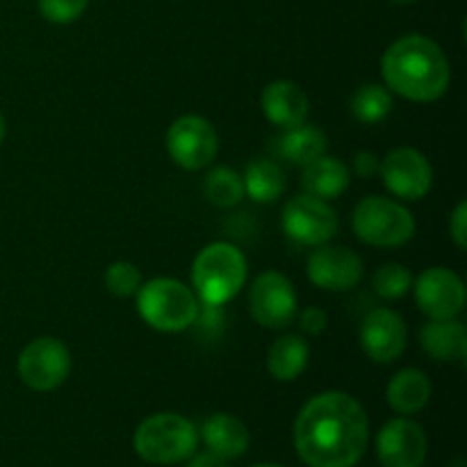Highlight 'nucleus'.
Listing matches in <instances>:
<instances>
[{
	"mask_svg": "<svg viewBox=\"0 0 467 467\" xmlns=\"http://www.w3.org/2000/svg\"><path fill=\"white\" fill-rule=\"evenodd\" d=\"M360 347L374 363L388 365L400 358L409 342L404 317L390 308H374L360 322Z\"/></svg>",
	"mask_w": 467,
	"mask_h": 467,
	"instance_id": "nucleus-13",
	"label": "nucleus"
},
{
	"mask_svg": "<svg viewBox=\"0 0 467 467\" xmlns=\"http://www.w3.org/2000/svg\"><path fill=\"white\" fill-rule=\"evenodd\" d=\"M351 182V171L342 160L333 155H319L313 162L304 164L301 171V187L306 194L317 196L322 201H333L347 192Z\"/></svg>",
	"mask_w": 467,
	"mask_h": 467,
	"instance_id": "nucleus-17",
	"label": "nucleus"
},
{
	"mask_svg": "<svg viewBox=\"0 0 467 467\" xmlns=\"http://www.w3.org/2000/svg\"><path fill=\"white\" fill-rule=\"evenodd\" d=\"M244 196L258 201V203H274L285 192V173L274 160L255 158L246 164L244 176Z\"/></svg>",
	"mask_w": 467,
	"mask_h": 467,
	"instance_id": "nucleus-23",
	"label": "nucleus"
},
{
	"mask_svg": "<svg viewBox=\"0 0 467 467\" xmlns=\"http://www.w3.org/2000/svg\"><path fill=\"white\" fill-rule=\"evenodd\" d=\"M392 3H401V5H406V3H415V0H392Z\"/></svg>",
	"mask_w": 467,
	"mask_h": 467,
	"instance_id": "nucleus-35",
	"label": "nucleus"
},
{
	"mask_svg": "<svg viewBox=\"0 0 467 467\" xmlns=\"http://www.w3.org/2000/svg\"><path fill=\"white\" fill-rule=\"evenodd\" d=\"M427 450V433L413 420H390L379 431L377 456L383 467H422Z\"/></svg>",
	"mask_w": 467,
	"mask_h": 467,
	"instance_id": "nucleus-14",
	"label": "nucleus"
},
{
	"mask_svg": "<svg viewBox=\"0 0 467 467\" xmlns=\"http://www.w3.org/2000/svg\"><path fill=\"white\" fill-rule=\"evenodd\" d=\"M203 194L217 208H235L244 199V182L235 169L214 167L203 181Z\"/></svg>",
	"mask_w": 467,
	"mask_h": 467,
	"instance_id": "nucleus-25",
	"label": "nucleus"
},
{
	"mask_svg": "<svg viewBox=\"0 0 467 467\" xmlns=\"http://www.w3.org/2000/svg\"><path fill=\"white\" fill-rule=\"evenodd\" d=\"M105 287L114 296H132L141 287V272L128 260H117L105 269Z\"/></svg>",
	"mask_w": 467,
	"mask_h": 467,
	"instance_id": "nucleus-27",
	"label": "nucleus"
},
{
	"mask_svg": "<svg viewBox=\"0 0 467 467\" xmlns=\"http://www.w3.org/2000/svg\"><path fill=\"white\" fill-rule=\"evenodd\" d=\"M413 285L415 301L429 319H450L463 313L465 285L459 274H454L451 269H424Z\"/></svg>",
	"mask_w": 467,
	"mask_h": 467,
	"instance_id": "nucleus-12",
	"label": "nucleus"
},
{
	"mask_svg": "<svg viewBox=\"0 0 467 467\" xmlns=\"http://www.w3.org/2000/svg\"><path fill=\"white\" fill-rule=\"evenodd\" d=\"M254 467H283V465H274V463H265V465H254Z\"/></svg>",
	"mask_w": 467,
	"mask_h": 467,
	"instance_id": "nucleus-36",
	"label": "nucleus"
},
{
	"mask_svg": "<svg viewBox=\"0 0 467 467\" xmlns=\"http://www.w3.org/2000/svg\"><path fill=\"white\" fill-rule=\"evenodd\" d=\"M372 287L381 299H401L413 290V274L400 263H386L374 272Z\"/></svg>",
	"mask_w": 467,
	"mask_h": 467,
	"instance_id": "nucleus-26",
	"label": "nucleus"
},
{
	"mask_svg": "<svg viewBox=\"0 0 467 467\" xmlns=\"http://www.w3.org/2000/svg\"><path fill=\"white\" fill-rule=\"evenodd\" d=\"M187 467H228V465H226V459H222V456L213 454V451H203V454H199L196 459H192Z\"/></svg>",
	"mask_w": 467,
	"mask_h": 467,
	"instance_id": "nucleus-32",
	"label": "nucleus"
},
{
	"mask_svg": "<svg viewBox=\"0 0 467 467\" xmlns=\"http://www.w3.org/2000/svg\"><path fill=\"white\" fill-rule=\"evenodd\" d=\"M379 169H381V160L372 150H358L354 155V171L360 178H374L379 173Z\"/></svg>",
	"mask_w": 467,
	"mask_h": 467,
	"instance_id": "nucleus-31",
	"label": "nucleus"
},
{
	"mask_svg": "<svg viewBox=\"0 0 467 467\" xmlns=\"http://www.w3.org/2000/svg\"><path fill=\"white\" fill-rule=\"evenodd\" d=\"M203 441L208 445V451L222 456V459H240L251 445L249 429L228 413H217L203 422Z\"/></svg>",
	"mask_w": 467,
	"mask_h": 467,
	"instance_id": "nucleus-20",
	"label": "nucleus"
},
{
	"mask_svg": "<svg viewBox=\"0 0 467 467\" xmlns=\"http://www.w3.org/2000/svg\"><path fill=\"white\" fill-rule=\"evenodd\" d=\"M246 283V258L231 242L203 246L192 263V285L205 306H223Z\"/></svg>",
	"mask_w": 467,
	"mask_h": 467,
	"instance_id": "nucleus-3",
	"label": "nucleus"
},
{
	"mask_svg": "<svg viewBox=\"0 0 467 467\" xmlns=\"http://www.w3.org/2000/svg\"><path fill=\"white\" fill-rule=\"evenodd\" d=\"M296 292L290 278L281 272H263L249 290L251 317L263 328L281 331L296 317Z\"/></svg>",
	"mask_w": 467,
	"mask_h": 467,
	"instance_id": "nucleus-9",
	"label": "nucleus"
},
{
	"mask_svg": "<svg viewBox=\"0 0 467 467\" xmlns=\"http://www.w3.org/2000/svg\"><path fill=\"white\" fill-rule=\"evenodd\" d=\"M260 108H263L265 117L283 130L306 123L310 112L308 96L292 80L269 82L260 96Z\"/></svg>",
	"mask_w": 467,
	"mask_h": 467,
	"instance_id": "nucleus-16",
	"label": "nucleus"
},
{
	"mask_svg": "<svg viewBox=\"0 0 467 467\" xmlns=\"http://www.w3.org/2000/svg\"><path fill=\"white\" fill-rule=\"evenodd\" d=\"M71 374V351L57 337H36L18 356V377L30 390H57Z\"/></svg>",
	"mask_w": 467,
	"mask_h": 467,
	"instance_id": "nucleus-7",
	"label": "nucleus"
},
{
	"mask_svg": "<svg viewBox=\"0 0 467 467\" xmlns=\"http://www.w3.org/2000/svg\"><path fill=\"white\" fill-rule=\"evenodd\" d=\"M310 360L308 342L295 333H285L269 347L267 369L276 381H295L306 372Z\"/></svg>",
	"mask_w": 467,
	"mask_h": 467,
	"instance_id": "nucleus-22",
	"label": "nucleus"
},
{
	"mask_svg": "<svg viewBox=\"0 0 467 467\" xmlns=\"http://www.w3.org/2000/svg\"><path fill=\"white\" fill-rule=\"evenodd\" d=\"M199 299L176 278H153L137 290V313L155 331H187L199 317Z\"/></svg>",
	"mask_w": 467,
	"mask_h": 467,
	"instance_id": "nucleus-4",
	"label": "nucleus"
},
{
	"mask_svg": "<svg viewBox=\"0 0 467 467\" xmlns=\"http://www.w3.org/2000/svg\"><path fill=\"white\" fill-rule=\"evenodd\" d=\"M308 278L327 292H349L363 278V260L347 246H317L308 258Z\"/></svg>",
	"mask_w": 467,
	"mask_h": 467,
	"instance_id": "nucleus-15",
	"label": "nucleus"
},
{
	"mask_svg": "<svg viewBox=\"0 0 467 467\" xmlns=\"http://www.w3.org/2000/svg\"><path fill=\"white\" fill-rule=\"evenodd\" d=\"M5 135H7V123H5V117H3V112H0V146H3V141H5Z\"/></svg>",
	"mask_w": 467,
	"mask_h": 467,
	"instance_id": "nucleus-33",
	"label": "nucleus"
},
{
	"mask_svg": "<svg viewBox=\"0 0 467 467\" xmlns=\"http://www.w3.org/2000/svg\"><path fill=\"white\" fill-rule=\"evenodd\" d=\"M89 7V0H39V12L46 21L67 26L78 21Z\"/></svg>",
	"mask_w": 467,
	"mask_h": 467,
	"instance_id": "nucleus-28",
	"label": "nucleus"
},
{
	"mask_svg": "<svg viewBox=\"0 0 467 467\" xmlns=\"http://www.w3.org/2000/svg\"><path fill=\"white\" fill-rule=\"evenodd\" d=\"M392 105L395 103H392V94L388 87L368 82V85L354 91L349 100V112L356 121L365 123V126H374V123H381L383 119L390 117Z\"/></svg>",
	"mask_w": 467,
	"mask_h": 467,
	"instance_id": "nucleus-24",
	"label": "nucleus"
},
{
	"mask_svg": "<svg viewBox=\"0 0 467 467\" xmlns=\"http://www.w3.org/2000/svg\"><path fill=\"white\" fill-rule=\"evenodd\" d=\"M420 345L436 360H463L467 354V331L459 317L429 319L420 331Z\"/></svg>",
	"mask_w": 467,
	"mask_h": 467,
	"instance_id": "nucleus-18",
	"label": "nucleus"
},
{
	"mask_svg": "<svg viewBox=\"0 0 467 467\" xmlns=\"http://www.w3.org/2000/svg\"><path fill=\"white\" fill-rule=\"evenodd\" d=\"M199 445L196 427L178 413H155L137 427L132 447L146 463L171 465L194 456Z\"/></svg>",
	"mask_w": 467,
	"mask_h": 467,
	"instance_id": "nucleus-5",
	"label": "nucleus"
},
{
	"mask_svg": "<svg viewBox=\"0 0 467 467\" xmlns=\"http://www.w3.org/2000/svg\"><path fill=\"white\" fill-rule=\"evenodd\" d=\"M368 415L347 392L315 395L299 410L295 422V447L310 467H354L368 447Z\"/></svg>",
	"mask_w": 467,
	"mask_h": 467,
	"instance_id": "nucleus-1",
	"label": "nucleus"
},
{
	"mask_svg": "<svg viewBox=\"0 0 467 467\" xmlns=\"http://www.w3.org/2000/svg\"><path fill=\"white\" fill-rule=\"evenodd\" d=\"M386 87L413 103H433L450 89L451 67L441 46L424 35L400 36L381 59Z\"/></svg>",
	"mask_w": 467,
	"mask_h": 467,
	"instance_id": "nucleus-2",
	"label": "nucleus"
},
{
	"mask_svg": "<svg viewBox=\"0 0 467 467\" xmlns=\"http://www.w3.org/2000/svg\"><path fill=\"white\" fill-rule=\"evenodd\" d=\"M283 231L299 244L322 246L331 242L337 233V214L328 201L310 194L292 196L283 208Z\"/></svg>",
	"mask_w": 467,
	"mask_h": 467,
	"instance_id": "nucleus-10",
	"label": "nucleus"
},
{
	"mask_svg": "<svg viewBox=\"0 0 467 467\" xmlns=\"http://www.w3.org/2000/svg\"><path fill=\"white\" fill-rule=\"evenodd\" d=\"M451 467H463V461L456 459V461H454V465H451Z\"/></svg>",
	"mask_w": 467,
	"mask_h": 467,
	"instance_id": "nucleus-34",
	"label": "nucleus"
},
{
	"mask_svg": "<svg viewBox=\"0 0 467 467\" xmlns=\"http://www.w3.org/2000/svg\"><path fill=\"white\" fill-rule=\"evenodd\" d=\"M327 313H324L322 308H317V306H308V308H304L299 313V327L301 331L308 333V336H319V333L327 328Z\"/></svg>",
	"mask_w": 467,
	"mask_h": 467,
	"instance_id": "nucleus-29",
	"label": "nucleus"
},
{
	"mask_svg": "<svg viewBox=\"0 0 467 467\" xmlns=\"http://www.w3.org/2000/svg\"><path fill=\"white\" fill-rule=\"evenodd\" d=\"M431 379L418 368H406L390 379L386 400L390 409L400 415H415L431 400Z\"/></svg>",
	"mask_w": 467,
	"mask_h": 467,
	"instance_id": "nucleus-19",
	"label": "nucleus"
},
{
	"mask_svg": "<svg viewBox=\"0 0 467 467\" xmlns=\"http://www.w3.org/2000/svg\"><path fill=\"white\" fill-rule=\"evenodd\" d=\"M356 237L369 246L395 249L404 246L415 235V219L406 205L388 196H365L358 201L351 217Z\"/></svg>",
	"mask_w": 467,
	"mask_h": 467,
	"instance_id": "nucleus-6",
	"label": "nucleus"
},
{
	"mask_svg": "<svg viewBox=\"0 0 467 467\" xmlns=\"http://www.w3.org/2000/svg\"><path fill=\"white\" fill-rule=\"evenodd\" d=\"M167 150L178 167L187 171H199L217 158V130L205 117L185 114L169 126Z\"/></svg>",
	"mask_w": 467,
	"mask_h": 467,
	"instance_id": "nucleus-8",
	"label": "nucleus"
},
{
	"mask_svg": "<svg viewBox=\"0 0 467 467\" xmlns=\"http://www.w3.org/2000/svg\"><path fill=\"white\" fill-rule=\"evenodd\" d=\"M327 135L317 126H308V123L287 128L274 140V150L278 158L287 160L290 164H299V167L327 153Z\"/></svg>",
	"mask_w": 467,
	"mask_h": 467,
	"instance_id": "nucleus-21",
	"label": "nucleus"
},
{
	"mask_svg": "<svg viewBox=\"0 0 467 467\" xmlns=\"http://www.w3.org/2000/svg\"><path fill=\"white\" fill-rule=\"evenodd\" d=\"M450 235L461 251L467 249V203L461 201L450 219Z\"/></svg>",
	"mask_w": 467,
	"mask_h": 467,
	"instance_id": "nucleus-30",
	"label": "nucleus"
},
{
	"mask_svg": "<svg viewBox=\"0 0 467 467\" xmlns=\"http://www.w3.org/2000/svg\"><path fill=\"white\" fill-rule=\"evenodd\" d=\"M383 182L388 192L404 201H420L431 192L433 167L427 155L410 146H400L381 160Z\"/></svg>",
	"mask_w": 467,
	"mask_h": 467,
	"instance_id": "nucleus-11",
	"label": "nucleus"
}]
</instances>
